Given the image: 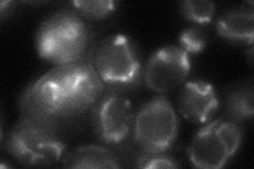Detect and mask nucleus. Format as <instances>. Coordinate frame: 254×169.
<instances>
[{
  "label": "nucleus",
  "mask_w": 254,
  "mask_h": 169,
  "mask_svg": "<svg viewBox=\"0 0 254 169\" xmlns=\"http://www.w3.org/2000/svg\"><path fill=\"white\" fill-rule=\"evenodd\" d=\"M89 42V31L77 13L61 11L48 17L37 33V50L57 65L81 59Z\"/></svg>",
  "instance_id": "f257e3e1"
},
{
  "label": "nucleus",
  "mask_w": 254,
  "mask_h": 169,
  "mask_svg": "<svg viewBox=\"0 0 254 169\" xmlns=\"http://www.w3.org/2000/svg\"><path fill=\"white\" fill-rule=\"evenodd\" d=\"M5 146L12 157L28 166L57 163L65 150L51 123L25 116L9 132Z\"/></svg>",
  "instance_id": "f03ea898"
},
{
  "label": "nucleus",
  "mask_w": 254,
  "mask_h": 169,
  "mask_svg": "<svg viewBox=\"0 0 254 169\" xmlns=\"http://www.w3.org/2000/svg\"><path fill=\"white\" fill-rule=\"evenodd\" d=\"M51 72L61 90L60 116L82 113L102 98L104 82L90 61L79 59L60 65Z\"/></svg>",
  "instance_id": "7ed1b4c3"
},
{
  "label": "nucleus",
  "mask_w": 254,
  "mask_h": 169,
  "mask_svg": "<svg viewBox=\"0 0 254 169\" xmlns=\"http://www.w3.org/2000/svg\"><path fill=\"white\" fill-rule=\"evenodd\" d=\"M89 61L104 83L131 85L140 77L141 65L134 46L121 34L107 36L95 45Z\"/></svg>",
  "instance_id": "20e7f679"
},
{
  "label": "nucleus",
  "mask_w": 254,
  "mask_h": 169,
  "mask_svg": "<svg viewBox=\"0 0 254 169\" xmlns=\"http://www.w3.org/2000/svg\"><path fill=\"white\" fill-rule=\"evenodd\" d=\"M178 132V119L169 100L157 96L145 103L134 118V140L149 154H160L172 147Z\"/></svg>",
  "instance_id": "39448f33"
},
{
  "label": "nucleus",
  "mask_w": 254,
  "mask_h": 169,
  "mask_svg": "<svg viewBox=\"0 0 254 169\" xmlns=\"http://www.w3.org/2000/svg\"><path fill=\"white\" fill-rule=\"evenodd\" d=\"M242 130L230 120L217 119L196 133L189 147L190 161L195 167L217 169L231 159L242 143Z\"/></svg>",
  "instance_id": "423d86ee"
},
{
  "label": "nucleus",
  "mask_w": 254,
  "mask_h": 169,
  "mask_svg": "<svg viewBox=\"0 0 254 169\" xmlns=\"http://www.w3.org/2000/svg\"><path fill=\"white\" fill-rule=\"evenodd\" d=\"M134 124L130 102L119 93L101 98L93 108V125L101 141L119 144L129 135Z\"/></svg>",
  "instance_id": "0eeeda50"
},
{
  "label": "nucleus",
  "mask_w": 254,
  "mask_h": 169,
  "mask_svg": "<svg viewBox=\"0 0 254 169\" xmlns=\"http://www.w3.org/2000/svg\"><path fill=\"white\" fill-rule=\"evenodd\" d=\"M190 70L189 54L181 47H164L149 58L144 72L145 84L155 92H169L185 83Z\"/></svg>",
  "instance_id": "6e6552de"
},
{
  "label": "nucleus",
  "mask_w": 254,
  "mask_h": 169,
  "mask_svg": "<svg viewBox=\"0 0 254 169\" xmlns=\"http://www.w3.org/2000/svg\"><path fill=\"white\" fill-rule=\"evenodd\" d=\"M62 96L60 87L51 71L31 84L23 92L20 108L23 116L51 123L60 116Z\"/></svg>",
  "instance_id": "1a4fd4ad"
},
{
  "label": "nucleus",
  "mask_w": 254,
  "mask_h": 169,
  "mask_svg": "<svg viewBox=\"0 0 254 169\" xmlns=\"http://www.w3.org/2000/svg\"><path fill=\"white\" fill-rule=\"evenodd\" d=\"M218 99L214 87L203 80H192L178 96L180 114L193 123H205L215 113Z\"/></svg>",
  "instance_id": "9d476101"
},
{
  "label": "nucleus",
  "mask_w": 254,
  "mask_h": 169,
  "mask_svg": "<svg viewBox=\"0 0 254 169\" xmlns=\"http://www.w3.org/2000/svg\"><path fill=\"white\" fill-rule=\"evenodd\" d=\"M67 168H119L120 163L111 152L97 145H84L67 154L63 160Z\"/></svg>",
  "instance_id": "9b49d317"
},
{
  "label": "nucleus",
  "mask_w": 254,
  "mask_h": 169,
  "mask_svg": "<svg viewBox=\"0 0 254 169\" xmlns=\"http://www.w3.org/2000/svg\"><path fill=\"white\" fill-rule=\"evenodd\" d=\"M254 14L252 9H237L227 12L217 22V32L222 37L234 42L253 43Z\"/></svg>",
  "instance_id": "f8f14e48"
},
{
  "label": "nucleus",
  "mask_w": 254,
  "mask_h": 169,
  "mask_svg": "<svg viewBox=\"0 0 254 169\" xmlns=\"http://www.w3.org/2000/svg\"><path fill=\"white\" fill-rule=\"evenodd\" d=\"M253 86H242L229 94L227 111L235 122L250 119L253 116Z\"/></svg>",
  "instance_id": "ddd939ff"
},
{
  "label": "nucleus",
  "mask_w": 254,
  "mask_h": 169,
  "mask_svg": "<svg viewBox=\"0 0 254 169\" xmlns=\"http://www.w3.org/2000/svg\"><path fill=\"white\" fill-rule=\"evenodd\" d=\"M115 1H107V0H101V1H73L72 5L75 12L79 16H84L87 18L101 19L105 18L110 13H113L116 9Z\"/></svg>",
  "instance_id": "4468645a"
},
{
  "label": "nucleus",
  "mask_w": 254,
  "mask_h": 169,
  "mask_svg": "<svg viewBox=\"0 0 254 169\" xmlns=\"http://www.w3.org/2000/svg\"><path fill=\"white\" fill-rule=\"evenodd\" d=\"M181 11L188 19L197 23H205L212 19L215 3L211 1H185Z\"/></svg>",
  "instance_id": "2eb2a0df"
},
{
  "label": "nucleus",
  "mask_w": 254,
  "mask_h": 169,
  "mask_svg": "<svg viewBox=\"0 0 254 169\" xmlns=\"http://www.w3.org/2000/svg\"><path fill=\"white\" fill-rule=\"evenodd\" d=\"M179 42L182 49L188 54L199 53L204 49L206 45V36L201 29L190 27L182 32L179 37Z\"/></svg>",
  "instance_id": "dca6fc26"
},
{
  "label": "nucleus",
  "mask_w": 254,
  "mask_h": 169,
  "mask_svg": "<svg viewBox=\"0 0 254 169\" xmlns=\"http://www.w3.org/2000/svg\"><path fill=\"white\" fill-rule=\"evenodd\" d=\"M139 168H177L179 167L176 161L172 158L163 155L162 152L160 154H149L146 152L139 158L138 162L136 164Z\"/></svg>",
  "instance_id": "f3484780"
}]
</instances>
